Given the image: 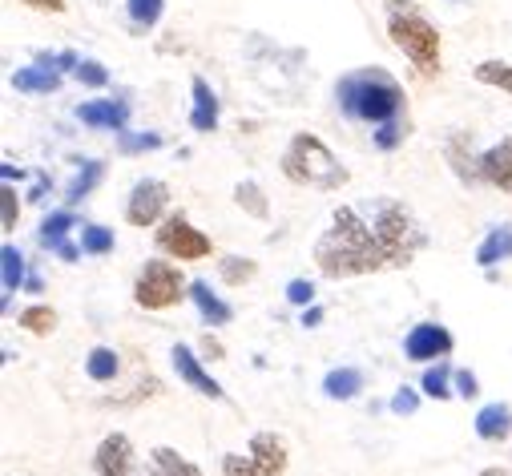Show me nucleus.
<instances>
[{"label": "nucleus", "mask_w": 512, "mask_h": 476, "mask_svg": "<svg viewBox=\"0 0 512 476\" xmlns=\"http://www.w3.org/2000/svg\"><path fill=\"white\" fill-rule=\"evenodd\" d=\"M428 247V230L400 198H367L339 206L315 243V267L323 279H359L379 271H404Z\"/></svg>", "instance_id": "1"}, {"label": "nucleus", "mask_w": 512, "mask_h": 476, "mask_svg": "<svg viewBox=\"0 0 512 476\" xmlns=\"http://www.w3.org/2000/svg\"><path fill=\"white\" fill-rule=\"evenodd\" d=\"M335 101L347 122H363V126H388L404 117V85L379 65L343 73L335 81Z\"/></svg>", "instance_id": "2"}, {"label": "nucleus", "mask_w": 512, "mask_h": 476, "mask_svg": "<svg viewBox=\"0 0 512 476\" xmlns=\"http://www.w3.org/2000/svg\"><path fill=\"white\" fill-rule=\"evenodd\" d=\"M388 33H392V45L416 65L420 77L440 73V33L412 0H388Z\"/></svg>", "instance_id": "3"}, {"label": "nucleus", "mask_w": 512, "mask_h": 476, "mask_svg": "<svg viewBox=\"0 0 512 476\" xmlns=\"http://www.w3.org/2000/svg\"><path fill=\"white\" fill-rule=\"evenodd\" d=\"M283 178L295 182V186H315V190H339L347 186V166L315 138V134H295L283 150V162H279Z\"/></svg>", "instance_id": "4"}, {"label": "nucleus", "mask_w": 512, "mask_h": 476, "mask_svg": "<svg viewBox=\"0 0 512 476\" xmlns=\"http://www.w3.org/2000/svg\"><path fill=\"white\" fill-rule=\"evenodd\" d=\"M287 444L279 432H254L246 456L226 452L222 456V476H283L287 472Z\"/></svg>", "instance_id": "5"}, {"label": "nucleus", "mask_w": 512, "mask_h": 476, "mask_svg": "<svg viewBox=\"0 0 512 476\" xmlns=\"http://www.w3.org/2000/svg\"><path fill=\"white\" fill-rule=\"evenodd\" d=\"M190 295V283L182 279L178 267H170L166 259H150L142 271H138V283H134V303L142 311H166L174 303H182Z\"/></svg>", "instance_id": "6"}, {"label": "nucleus", "mask_w": 512, "mask_h": 476, "mask_svg": "<svg viewBox=\"0 0 512 476\" xmlns=\"http://www.w3.org/2000/svg\"><path fill=\"white\" fill-rule=\"evenodd\" d=\"M154 243L162 255L178 259V263H198L210 255V234H202L198 226H190V218L178 210L170 218H162V226L154 230Z\"/></svg>", "instance_id": "7"}, {"label": "nucleus", "mask_w": 512, "mask_h": 476, "mask_svg": "<svg viewBox=\"0 0 512 476\" xmlns=\"http://www.w3.org/2000/svg\"><path fill=\"white\" fill-rule=\"evenodd\" d=\"M166 206H170L166 182L162 178H142L134 186L130 202H125V222H130V226H154V222H162Z\"/></svg>", "instance_id": "8"}, {"label": "nucleus", "mask_w": 512, "mask_h": 476, "mask_svg": "<svg viewBox=\"0 0 512 476\" xmlns=\"http://www.w3.org/2000/svg\"><path fill=\"white\" fill-rule=\"evenodd\" d=\"M456 339L444 323H416L404 339V355L416 364H428V360H444V355H452Z\"/></svg>", "instance_id": "9"}, {"label": "nucleus", "mask_w": 512, "mask_h": 476, "mask_svg": "<svg viewBox=\"0 0 512 476\" xmlns=\"http://www.w3.org/2000/svg\"><path fill=\"white\" fill-rule=\"evenodd\" d=\"M93 468L97 476H142L138 464H134V444L125 432H109L97 452H93Z\"/></svg>", "instance_id": "10"}, {"label": "nucleus", "mask_w": 512, "mask_h": 476, "mask_svg": "<svg viewBox=\"0 0 512 476\" xmlns=\"http://www.w3.org/2000/svg\"><path fill=\"white\" fill-rule=\"evenodd\" d=\"M170 364H174V372H178V380L182 384H190L198 396H210V400H226V392H222V384L202 368V360L186 347V343H178L174 351H170Z\"/></svg>", "instance_id": "11"}, {"label": "nucleus", "mask_w": 512, "mask_h": 476, "mask_svg": "<svg viewBox=\"0 0 512 476\" xmlns=\"http://www.w3.org/2000/svg\"><path fill=\"white\" fill-rule=\"evenodd\" d=\"M476 166H480V186L512 194V138H500L496 146L476 154Z\"/></svg>", "instance_id": "12"}, {"label": "nucleus", "mask_w": 512, "mask_h": 476, "mask_svg": "<svg viewBox=\"0 0 512 476\" xmlns=\"http://www.w3.org/2000/svg\"><path fill=\"white\" fill-rule=\"evenodd\" d=\"M77 117H81V126H89V130L125 134V126H130V101H113V97H105V101H85V105L77 109Z\"/></svg>", "instance_id": "13"}, {"label": "nucleus", "mask_w": 512, "mask_h": 476, "mask_svg": "<svg viewBox=\"0 0 512 476\" xmlns=\"http://www.w3.org/2000/svg\"><path fill=\"white\" fill-rule=\"evenodd\" d=\"M190 89H194V109H190L194 134H214V130H218V93L210 89L206 77H194Z\"/></svg>", "instance_id": "14"}, {"label": "nucleus", "mask_w": 512, "mask_h": 476, "mask_svg": "<svg viewBox=\"0 0 512 476\" xmlns=\"http://www.w3.org/2000/svg\"><path fill=\"white\" fill-rule=\"evenodd\" d=\"M476 436L488 444H500L512 436V408L508 404H484L476 412Z\"/></svg>", "instance_id": "15"}, {"label": "nucleus", "mask_w": 512, "mask_h": 476, "mask_svg": "<svg viewBox=\"0 0 512 476\" xmlns=\"http://www.w3.org/2000/svg\"><path fill=\"white\" fill-rule=\"evenodd\" d=\"M13 89L17 93H29V97L57 93L61 89V73L57 69H45V65H29V69H17L13 73Z\"/></svg>", "instance_id": "16"}, {"label": "nucleus", "mask_w": 512, "mask_h": 476, "mask_svg": "<svg viewBox=\"0 0 512 476\" xmlns=\"http://www.w3.org/2000/svg\"><path fill=\"white\" fill-rule=\"evenodd\" d=\"M190 299H194V307H198V315L210 323V327H222V323H230L234 319V311L210 291V283L206 279H194L190 283Z\"/></svg>", "instance_id": "17"}, {"label": "nucleus", "mask_w": 512, "mask_h": 476, "mask_svg": "<svg viewBox=\"0 0 512 476\" xmlns=\"http://www.w3.org/2000/svg\"><path fill=\"white\" fill-rule=\"evenodd\" d=\"M504 259H512V226H492V230L484 234V243L476 247V263H480L484 271H492V267L504 263Z\"/></svg>", "instance_id": "18"}, {"label": "nucleus", "mask_w": 512, "mask_h": 476, "mask_svg": "<svg viewBox=\"0 0 512 476\" xmlns=\"http://www.w3.org/2000/svg\"><path fill=\"white\" fill-rule=\"evenodd\" d=\"M146 476H202L198 464H190L186 456H178L174 448H154L150 460H146Z\"/></svg>", "instance_id": "19"}, {"label": "nucleus", "mask_w": 512, "mask_h": 476, "mask_svg": "<svg viewBox=\"0 0 512 476\" xmlns=\"http://www.w3.org/2000/svg\"><path fill=\"white\" fill-rule=\"evenodd\" d=\"M25 283H29V275H25V255H21L13 243H5V247H0V287H5V307H9L13 291H21Z\"/></svg>", "instance_id": "20"}, {"label": "nucleus", "mask_w": 512, "mask_h": 476, "mask_svg": "<svg viewBox=\"0 0 512 476\" xmlns=\"http://www.w3.org/2000/svg\"><path fill=\"white\" fill-rule=\"evenodd\" d=\"M73 226H77V218H73L69 210H53V214L41 222V230H37V243H41L45 251H53V255H57V251L65 247V234H69Z\"/></svg>", "instance_id": "21"}, {"label": "nucleus", "mask_w": 512, "mask_h": 476, "mask_svg": "<svg viewBox=\"0 0 512 476\" xmlns=\"http://www.w3.org/2000/svg\"><path fill=\"white\" fill-rule=\"evenodd\" d=\"M359 388H363V372L359 368H335L323 380V396L327 400H355Z\"/></svg>", "instance_id": "22"}, {"label": "nucleus", "mask_w": 512, "mask_h": 476, "mask_svg": "<svg viewBox=\"0 0 512 476\" xmlns=\"http://www.w3.org/2000/svg\"><path fill=\"white\" fill-rule=\"evenodd\" d=\"M468 142H464V134H456V138H448V162H452V170H456V178L460 182H468V186H480V166H476V158H472V150H464Z\"/></svg>", "instance_id": "23"}, {"label": "nucleus", "mask_w": 512, "mask_h": 476, "mask_svg": "<svg viewBox=\"0 0 512 476\" xmlns=\"http://www.w3.org/2000/svg\"><path fill=\"white\" fill-rule=\"evenodd\" d=\"M117 372H121V360H117L113 347H93V351L85 355V376H89L93 384H109Z\"/></svg>", "instance_id": "24"}, {"label": "nucleus", "mask_w": 512, "mask_h": 476, "mask_svg": "<svg viewBox=\"0 0 512 476\" xmlns=\"http://www.w3.org/2000/svg\"><path fill=\"white\" fill-rule=\"evenodd\" d=\"M125 13H130V25L138 33H150L166 13V0H125Z\"/></svg>", "instance_id": "25"}, {"label": "nucleus", "mask_w": 512, "mask_h": 476, "mask_svg": "<svg viewBox=\"0 0 512 476\" xmlns=\"http://www.w3.org/2000/svg\"><path fill=\"white\" fill-rule=\"evenodd\" d=\"M218 275H222L226 287H242V283H250L254 275H259V263L242 259V255H222L218 259Z\"/></svg>", "instance_id": "26"}, {"label": "nucleus", "mask_w": 512, "mask_h": 476, "mask_svg": "<svg viewBox=\"0 0 512 476\" xmlns=\"http://www.w3.org/2000/svg\"><path fill=\"white\" fill-rule=\"evenodd\" d=\"M101 174H105V166H101V162H93V158H89V162H81V174L69 182V190H65V202L73 206V202H81L85 194H93V186L101 182Z\"/></svg>", "instance_id": "27"}, {"label": "nucleus", "mask_w": 512, "mask_h": 476, "mask_svg": "<svg viewBox=\"0 0 512 476\" xmlns=\"http://www.w3.org/2000/svg\"><path fill=\"white\" fill-rule=\"evenodd\" d=\"M472 77H476L480 85L504 89V93L512 97V65H508V61H480V65L472 69Z\"/></svg>", "instance_id": "28"}, {"label": "nucleus", "mask_w": 512, "mask_h": 476, "mask_svg": "<svg viewBox=\"0 0 512 476\" xmlns=\"http://www.w3.org/2000/svg\"><path fill=\"white\" fill-rule=\"evenodd\" d=\"M234 202H238L246 214H254V218H271V206H267L259 182H238V186H234Z\"/></svg>", "instance_id": "29"}, {"label": "nucleus", "mask_w": 512, "mask_h": 476, "mask_svg": "<svg viewBox=\"0 0 512 476\" xmlns=\"http://www.w3.org/2000/svg\"><path fill=\"white\" fill-rule=\"evenodd\" d=\"M81 251L85 255H93V259H101V255H109L113 251V230L109 226H81Z\"/></svg>", "instance_id": "30"}, {"label": "nucleus", "mask_w": 512, "mask_h": 476, "mask_svg": "<svg viewBox=\"0 0 512 476\" xmlns=\"http://www.w3.org/2000/svg\"><path fill=\"white\" fill-rule=\"evenodd\" d=\"M448 380H452V368H448V364L440 360L436 368H428V372H424V384H420V388H424V392H428L432 400H448V396H452Z\"/></svg>", "instance_id": "31"}, {"label": "nucleus", "mask_w": 512, "mask_h": 476, "mask_svg": "<svg viewBox=\"0 0 512 476\" xmlns=\"http://www.w3.org/2000/svg\"><path fill=\"white\" fill-rule=\"evenodd\" d=\"M21 327L33 331V335H49L57 327V315H53V307H25L21 311Z\"/></svg>", "instance_id": "32"}, {"label": "nucleus", "mask_w": 512, "mask_h": 476, "mask_svg": "<svg viewBox=\"0 0 512 476\" xmlns=\"http://www.w3.org/2000/svg\"><path fill=\"white\" fill-rule=\"evenodd\" d=\"M17 218H21V202H17V190L13 182H5V190H0V230H17Z\"/></svg>", "instance_id": "33"}, {"label": "nucleus", "mask_w": 512, "mask_h": 476, "mask_svg": "<svg viewBox=\"0 0 512 476\" xmlns=\"http://www.w3.org/2000/svg\"><path fill=\"white\" fill-rule=\"evenodd\" d=\"M408 138V117H400V122H388L375 130V150H396L400 142Z\"/></svg>", "instance_id": "34"}, {"label": "nucleus", "mask_w": 512, "mask_h": 476, "mask_svg": "<svg viewBox=\"0 0 512 476\" xmlns=\"http://www.w3.org/2000/svg\"><path fill=\"white\" fill-rule=\"evenodd\" d=\"M162 138L158 134H117V150L121 154H146V150H158Z\"/></svg>", "instance_id": "35"}, {"label": "nucleus", "mask_w": 512, "mask_h": 476, "mask_svg": "<svg viewBox=\"0 0 512 476\" xmlns=\"http://www.w3.org/2000/svg\"><path fill=\"white\" fill-rule=\"evenodd\" d=\"M73 73H77V81L89 85V89H105V85H109V69H105L101 61H81Z\"/></svg>", "instance_id": "36"}, {"label": "nucleus", "mask_w": 512, "mask_h": 476, "mask_svg": "<svg viewBox=\"0 0 512 476\" xmlns=\"http://www.w3.org/2000/svg\"><path fill=\"white\" fill-rule=\"evenodd\" d=\"M287 299H291L295 307H311V303H315V283H311V279H291V283H287Z\"/></svg>", "instance_id": "37"}, {"label": "nucleus", "mask_w": 512, "mask_h": 476, "mask_svg": "<svg viewBox=\"0 0 512 476\" xmlns=\"http://www.w3.org/2000/svg\"><path fill=\"white\" fill-rule=\"evenodd\" d=\"M416 408H420V396H416L412 388H400V392L392 396V412H396V416H412Z\"/></svg>", "instance_id": "38"}, {"label": "nucleus", "mask_w": 512, "mask_h": 476, "mask_svg": "<svg viewBox=\"0 0 512 476\" xmlns=\"http://www.w3.org/2000/svg\"><path fill=\"white\" fill-rule=\"evenodd\" d=\"M456 396H464V400H476L480 396V384H476V376L468 368L456 372Z\"/></svg>", "instance_id": "39"}, {"label": "nucleus", "mask_w": 512, "mask_h": 476, "mask_svg": "<svg viewBox=\"0 0 512 476\" xmlns=\"http://www.w3.org/2000/svg\"><path fill=\"white\" fill-rule=\"evenodd\" d=\"M29 9H37V13H65L69 9V0H25Z\"/></svg>", "instance_id": "40"}, {"label": "nucleus", "mask_w": 512, "mask_h": 476, "mask_svg": "<svg viewBox=\"0 0 512 476\" xmlns=\"http://www.w3.org/2000/svg\"><path fill=\"white\" fill-rule=\"evenodd\" d=\"M202 351L210 355V360H222V343H218V339H210V335H202Z\"/></svg>", "instance_id": "41"}, {"label": "nucleus", "mask_w": 512, "mask_h": 476, "mask_svg": "<svg viewBox=\"0 0 512 476\" xmlns=\"http://www.w3.org/2000/svg\"><path fill=\"white\" fill-rule=\"evenodd\" d=\"M319 319H323L319 307H307V311H303V327H319Z\"/></svg>", "instance_id": "42"}, {"label": "nucleus", "mask_w": 512, "mask_h": 476, "mask_svg": "<svg viewBox=\"0 0 512 476\" xmlns=\"http://www.w3.org/2000/svg\"><path fill=\"white\" fill-rule=\"evenodd\" d=\"M476 476H512V472H508V468H500V464H492V468H480Z\"/></svg>", "instance_id": "43"}]
</instances>
